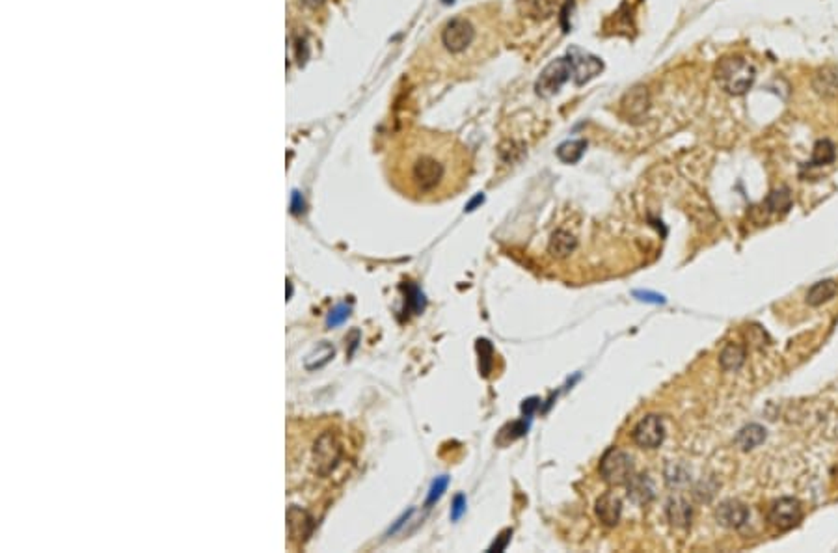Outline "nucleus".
Instances as JSON below:
<instances>
[{
  "label": "nucleus",
  "mask_w": 838,
  "mask_h": 553,
  "mask_svg": "<svg viewBox=\"0 0 838 553\" xmlns=\"http://www.w3.org/2000/svg\"><path fill=\"white\" fill-rule=\"evenodd\" d=\"M764 439H766V428L753 423V425H747V427H743L742 430L738 433V436H736V445H738L742 451H751L754 447H758Z\"/></svg>",
  "instance_id": "f3484780"
},
{
  "label": "nucleus",
  "mask_w": 838,
  "mask_h": 553,
  "mask_svg": "<svg viewBox=\"0 0 838 553\" xmlns=\"http://www.w3.org/2000/svg\"><path fill=\"white\" fill-rule=\"evenodd\" d=\"M621 514H622V501H621V498L615 496L613 492H605L602 498L596 501V516H598V520L603 523V525H608V527H613V525H617L619 520H621Z\"/></svg>",
  "instance_id": "ddd939ff"
},
{
  "label": "nucleus",
  "mask_w": 838,
  "mask_h": 553,
  "mask_svg": "<svg viewBox=\"0 0 838 553\" xmlns=\"http://www.w3.org/2000/svg\"><path fill=\"white\" fill-rule=\"evenodd\" d=\"M304 2H306V4H308V6H311V8H317V6H320V4H322V0H304Z\"/></svg>",
  "instance_id": "7c9ffc66"
},
{
  "label": "nucleus",
  "mask_w": 838,
  "mask_h": 553,
  "mask_svg": "<svg viewBox=\"0 0 838 553\" xmlns=\"http://www.w3.org/2000/svg\"><path fill=\"white\" fill-rule=\"evenodd\" d=\"M473 158L459 138L436 131H414L388 161L393 188L414 201H444L459 196L470 181Z\"/></svg>",
  "instance_id": "f257e3e1"
},
{
  "label": "nucleus",
  "mask_w": 838,
  "mask_h": 553,
  "mask_svg": "<svg viewBox=\"0 0 838 553\" xmlns=\"http://www.w3.org/2000/svg\"><path fill=\"white\" fill-rule=\"evenodd\" d=\"M587 149L585 140H567L557 147V158L565 164L578 163Z\"/></svg>",
  "instance_id": "6ab92c4d"
},
{
  "label": "nucleus",
  "mask_w": 838,
  "mask_h": 553,
  "mask_svg": "<svg viewBox=\"0 0 838 553\" xmlns=\"http://www.w3.org/2000/svg\"><path fill=\"white\" fill-rule=\"evenodd\" d=\"M810 88L816 96L826 101H837L838 99V69L832 66H826L816 69L810 78Z\"/></svg>",
  "instance_id": "9b49d317"
},
{
  "label": "nucleus",
  "mask_w": 838,
  "mask_h": 553,
  "mask_svg": "<svg viewBox=\"0 0 838 553\" xmlns=\"http://www.w3.org/2000/svg\"><path fill=\"white\" fill-rule=\"evenodd\" d=\"M600 475L611 487H624L633 477L632 457L622 449H609L600 462Z\"/></svg>",
  "instance_id": "7ed1b4c3"
},
{
  "label": "nucleus",
  "mask_w": 838,
  "mask_h": 553,
  "mask_svg": "<svg viewBox=\"0 0 838 553\" xmlns=\"http://www.w3.org/2000/svg\"><path fill=\"white\" fill-rule=\"evenodd\" d=\"M477 350H479V361H481V373L484 377H489L490 369H492V356H494V349L486 339H479L477 341Z\"/></svg>",
  "instance_id": "b1692460"
},
{
  "label": "nucleus",
  "mask_w": 838,
  "mask_h": 553,
  "mask_svg": "<svg viewBox=\"0 0 838 553\" xmlns=\"http://www.w3.org/2000/svg\"><path fill=\"white\" fill-rule=\"evenodd\" d=\"M803 509L801 503L796 498H781L777 499L767 512V520L772 522L773 527H777L781 531H788L792 527H796L797 523L801 522Z\"/></svg>",
  "instance_id": "423d86ee"
},
{
  "label": "nucleus",
  "mask_w": 838,
  "mask_h": 553,
  "mask_svg": "<svg viewBox=\"0 0 838 553\" xmlns=\"http://www.w3.org/2000/svg\"><path fill=\"white\" fill-rule=\"evenodd\" d=\"M691 516H693V511H691V507H689L686 499H669V503H667V518H669L671 525L686 529V527H689V523H691Z\"/></svg>",
  "instance_id": "4468645a"
},
{
  "label": "nucleus",
  "mask_w": 838,
  "mask_h": 553,
  "mask_svg": "<svg viewBox=\"0 0 838 553\" xmlns=\"http://www.w3.org/2000/svg\"><path fill=\"white\" fill-rule=\"evenodd\" d=\"M572 77V62L570 58H557V60L549 62L548 66L544 67L543 73L538 75L537 82H535V91L538 97L543 99H549L555 93H559L565 82Z\"/></svg>",
  "instance_id": "20e7f679"
},
{
  "label": "nucleus",
  "mask_w": 838,
  "mask_h": 553,
  "mask_svg": "<svg viewBox=\"0 0 838 553\" xmlns=\"http://www.w3.org/2000/svg\"><path fill=\"white\" fill-rule=\"evenodd\" d=\"M635 296H639V300L654 302V304H664V302H665L664 296L656 295V293H643V291H637V293H635Z\"/></svg>",
  "instance_id": "c85d7f7f"
},
{
  "label": "nucleus",
  "mask_w": 838,
  "mask_h": 553,
  "mask_svg": "<svg viewBox=\"0 0 838 553\" xmlns=\"http://www.w3.org/2000/svg\"><path fill=\"white\" fill-rule=\"evenodd\" d=\"M522 4L525 6V12L529 13L531 17H548L552 10H554V0H522Z\"/></svg>",
  "instance_id": "5701e85b"
},
{
  "label": "nucleus",
  "mask_w": 838,
  "mask_h": 553,
  "mask_svg": "<svg viewBox=\"0 0 838 553\" xmlns=\"http://www.w3.org/2000/svg\"><path fill=\"white\" fill-rule=\"evenodd\" d=\"M743 361H745V349L740 345H727L719 354V363L725 371H738L743 365Z\"/></svg>",
  "instance_id": "aec40b11"
},
{
  "label": "nucleus",
  "mask_w": 838,
  "mask_h": 553,
  "mask_svg": "<svg viewBox=\"0 0 838 553\" xmlns=\"http://www.w3.org/2000/svg\"><path fill=\"white\" fill-rule=\"evenodd\" d=\"M568 58L572 62V77L576 86L587 84L589 80H592L596 75H600V71L603 69L602 60H600L598 56L589 55V53L581 51V48H570V51H568Z\"/></svg>",
  "instance_id": "0eeeda50"
},
{
  "label": "nucleus",
  "mask_w": 838,
  "mask_h": 553,
  "mask_svg": "<svg viewBox=\"0 0 838 553\" xmlns=\"http://www.w3.org/2000/svg\"><path fill=\"white\" fill-rule=\"evenodd\" d=\"M447 484H449V479H447L446 475L438 477V479H436L435 484H432V488H430V493H428V498H427V507L432 505L436 499L441 498V493L446 492Z\"/></svg>",
  "instance_id": "393cba45"
},
{
  "label": "nucleus",
  "mask_w": 838,
  "mask_h": 553,
  "mask_svg": "<svg viewBox=\"0 0 838 553\" xmlns=\"http://www.w3.org/2000/svg\"><path fill=\"white\" fill-rule=\"evenodd\" d=\"M716 518H718V522L721 523V525H725V527L738 529V527H742L743 523L749 520V509L743 505L742 501H738V499H727V501H723V503L719 505L718 511H716Z\"/></svg>",
  "instance_id": "f8f14e48"
},
{
  "label": "nucleus",
  "mask_w": 838,
  "mask_h": 553,
  "mask_svg": "<svg viewBox=\"0 0 838 553\" xmlns=\"http://www.w3.org/2000/svg\"><path fill=\"white\" fill-rule=\"evenodd\" d=\"M441 2H444V4H453L455 0H441Z\"/></svg>",
  "instance_id": "2f4dec72"
},
{
  "label": "nucleus",
  "mask_w": 838,
  "mask_h": 553,
  "mask_svg": "<svg viewBox=\"0 0 838 553\" xmlns=\"http://www.w3.org/2000/svg\"><path fill=\"white\" fill-rule=\"evenodd\" d=\"M838 285L835 280H821V282L814 283L812 287L808 289L807 293V304L808 306H821L823 302L831 300L832 296L837 295Z\"/></svg>",
  "instance_id": "dca6fc26"
},
{
  "label": "nucleus",
  "mask_w": 838,
  "mask_h": 553,
  "mask_svg": "<svg viewBox=\"0 0 838 553\" xmlns=\"http://www.w3.org/2000/svg\"><path fill=\"white\" fill-rule=\"evenodd\" d=\"M626 487L630 498L637 503H648L654 498V484L646 475H633Z\"/></svg>",
  "instance_id": "a211bd4d"
},
{
  "label": "nucleus",
  "mask_w": 838,
  "mask_h": 553,
  "mask_svg": "<svg viewBox=\"0 0 838 553\" xmlns=\"http://www.w3.org/2000/svg\"><path fill=\"white\" fill-rule=\"evenodd\" d=\"M466 511V499L462 493H459L457 498H455V501H453V511H451V518L453 520H459L460 516H462V512Z\"/></svg>",
  "instance_id": "bb28decb"
},
{
  "label": "nucleus",
  "mask_w": 838,
  "mask_h": 553,
  "mask_svg": "<svg viewBox=\"0 0 838 553\" xmlns=\"http://www.w3.org/2000/svg\"><path fill=\"white\" fill-rule=\"evenodd\" d=\"M716 80L730 96H743L753 88L756 80V69L743 56H723L716 66Z\"/></svg>",
  "instance_id": "f03ea898"
},
{
  "label": "nucleus",
  "mask_w": 838,
  "mask_h": 553,
  "mask_svg": "<svg viewBox=\"0 0 838 553\" xmlns=\"http://www.w3.org/2000/svg\"><path fill=\"white\" fill-rule=\"evenodd\" d=\"M648 109H650V93L645 86H633L621 99V114L633 123L643 120Z\"/></svg>",
  "instance_id": "1a4fd4ad"
},
{
  "label": "nucleus",
  "mask_w": 838,
  "mask_h": 553,
  "mask_svg": "<svg viewBox=\"0 0 838 553\" xmlns=\"http://www.w3.org/2000/svg\"><path fill=\"white\" fill-rule=\"evenodd\" d=\"M664 438V421L656 414L643 417L633 428V442L639 445L641 449H656V447L662 445Z\"/></svg>",
  "instance_id": "6e6552de"
},
{
  "label": "nucleus",
  "mask_w": 838,
  "mask_h": 553,
  "mask_svg": "<svg viewBox=\"0 0 838 553\" xmlns=\"http://www.w3.org/2000/svg\"><path fill=\"white\" fill-rule=\"evenodd\" d=\"M764 205H766V209L769 210V212H786L792 205L790 190H788V188L773 190V192L767 196L766 203Z\"/></svg>",
  "instance_id": "4be33fe9"
},
{
  "label": "nucleus",
  "mask_w": 838,
  "mask_h": 553,
  "mask_svg": "<svg viewBox=\"0 0 838 553\" xmlns=\"http://www.w3.org/2000/svg\"><path fill=\"white\" fill-rule=\"evenodd\" d=\"M473 39H475V26L471 24L470 19L462 17V15L447 21L441 30V43L447 53H451V55L464 53L466 48H470Z\"/></svg>",
  "instance_id": "39448f33"
},
{
  "label": "nucleus",
  "mask_w": 838,
  "mask_h": 553,
  "mask_svg": "<svg viewBox=\"0 0 838 553\" xmlns=\"http://www.w3.org/2000/svg\"><path fill=\"white\" fill-rule=\"evenodd\" d=\"M835 158H837L835 144L831 140H820V142H816L808 166H826V164H831Z\"/></svg>",
  "instance_id": "412c9836"
},
{
  "label": "nucleus",
  "mask_w": 838,
  "mask_h": 553,
  "mask_svg": "<svg viewBox=\"0 0 838 553\" xmlns=\"http://www.w3.org/2000/svg\"><path fill=\"white\" fill-rule=\"evenodd\" d=\"M341 457V447H339L338 439L334 438L332 434L326 433L317 439L315 445V466L320 475H328L339 462Z\"/></svg>",
  "instance_id": "9d476101"
},
{
  "label": "nucleus",
  "mask_w": 838,
  "mask_h": 553,
  "mask_svg": "<svg viewBox=\"0 0 838 553\" xmlns=\"http://www.w3.org/2000/svg\"><path fill=\"white\" fill-rule=\"evenodd\" d=\"M482 199H484V198H482V196H481V194H479V196H477V198H475V199H473V201H471V203H470V205H468V207H466V210H473V207H475V205H479V203H482Z\"/></svg>",
  "instance_id": "c756f323"
},
{
  "label": "nucleus",
  "mask_w": 838,
  "mask_h": 553,
  "mask_svg": "<svg viewBox=\"0 0 838 553\" xmlns=\"http://www.w3.org/2000/svg\"><path fill=\"white\" fill-rule=\"evenodd\" d=\"M347 317H349V307L338 306L330 313V317H328V326H339Z\"/></svg>",
  "instance_id": "a878e982"
},
{
  "label": "nucleus",
  "mask_w": 838,
  "mask_h": 553,
  "mask_svg": "<svg viewBox=\"0 0 838 553\" xmlns=\"http://www.w3.org/2000/svg\"><path fill=\"white\" fill-rule=\"evenodd\" d=\"M511 541V529L503 531L500 535V542H494L492 546H490V552H503L507 547V542Z\"/></svg>",
  "instance_id": "cd10ccee"
},
{
  "label": "nucleus",
  "mask_w": 838,
  "mask_h": 553,
  "mask_svg": "<svg viewBox=\"0 0 838 553\" xmlns=\"http://www.w3.org/2000/svg\"><path fill=\"white\" fill-rule=\"evenodd\" d=\"M576 246H578L576 237L568 233V231H565V229H559V231H555V233L552 235V239H549L548 252L552 253L554 257L563 259L570 255V253L576 250Z\"/></svg>",
  "instance_id": "2eb2a0df"
}]
</instances>
